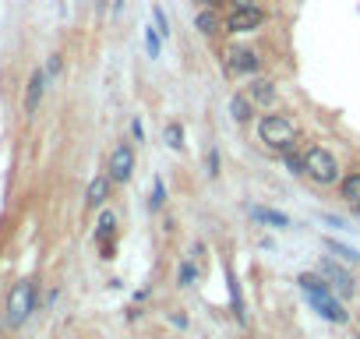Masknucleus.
<instances>
[{
    "label": "nucleus",
    "instance_id": "nucleus-1",
    "mask_svg": "<svg viewBox=\"0 0 360 339\" xmlns=\"http://www.w3.org/2000/svg\"><path fill=\"white\" fill-rule=\"evenodd\" d=\"M255 134H258V141H262L272 155H283L286 148H297V145L304 141L297 120H293L290 113H279V110H265V113H258V120H255Z\"/></svg>",
    "mask_w": 360,
    "mask_h": 339
},
{
    "label": "nucleus",
    "instance_id": "nucleus-2",
    "mask_svg": "<svg viewBox=\"0 0 360 339\" xmlns=\"http://www.w3.org/2000/svg\"><path fill=\"white\" fill-rule=\"evenodd\" d=\"M297 286L304 290L307 304H311L325 321H335V325H346V321H349L346 304L335 297V290L328 286V279H325L321 272H300V276H297Z\"/></svg>",
    "mask_w": 360,
    "mask_h": 339
},
{
    "label": "nucleus",
    "instance_id": "nucleus-3",
    "mask_svg": "<svg viewBox=\"0 0 360 339\" xmlns=\"http://www.w3.org/2000/svg\"><path fill=\"white\" fill-rule=\"evenodd\" d=\"M304 159H307V181H311V184H318V188H335V184L342 181V162H339V155H335L328 145H321V141L304 145Z\"/></svg>",
    "mask_w": 360,
    "mask_h": 339
},
{
    "label": "nucleus",
    "instance_id": "nucleus-4",
    "mask_svg": "<svg viewBox=\"0 0 360 339\" xmlns=\"http://www.w3.org/2000/svg\"><path fill=\"white\" fill-rule=\"evenodd\" d=\"M219 64H223V71L226 75H237V78H255V75H262V53L255 50V46H248V43H233V46H226L223 53H219Z\"/></svg>",
    "mask_w": 360,
    "mask_h": 339
},
{
    "label": "nucleus",
    "instance_id": "nucleus-5",
    "mask_svg": "<svg viewBox=\"0 0 360 339\" xmlns=\"http://www.w3.org/2000/svg\"><path fill=\"white\" fill-rule=\"evenodd\" d=\"M36 311V279H22V283H15L11 286V293H8V307H4V321L11 325V328H18V325H25L29 321V314Z\"/></svg>",
    "mask_w": 360,
    "mask_h": 339
},
{
    "label": "nucleus",
    "instance_id": "nucleus-6",
    "mask_svg": "<svg viewBox=\"0 0 360 339\" xmlns=\"http://www.w3.org/2000/svg\"><path fill=\"white\" fill-rule=\"evenodd\" d=\"M223 22H226V36H258L269 25V11L262 4H255V8H230L223 15Z\"/></svg>",
    "mask_w": 360,
    "mask_h": 339
},
{
    "label": "nucleus",
    "instance_id": "nucleus-7",
    "mask_svg": "<svg viewBox=\"0 0 360 339\" xmlns=\"http://www.w3.org/2000/svg\"><path fill=\"white\" fill-rule=\"evenodd\" d=\"M134 166H138V155H134V145L131 141H117L106 155V174L113 177V184H127L134 177Z\"/></svg>",
    "mask_w": 360,
    "mask_h": 339
},
{
    "label": "nucleus",
    "instance_id": "nucleus-8",
    "mask_svg": "<svg viewBox=\"0 0 360 339\" xmlns=\"http://www.w3.org/2000/svg\"><path fill=\"white\" fill-rule=\"evenodd\" d=\"M318 272L328 279V286L339 293V297H353L356 293V279H353V272L342 265V258H321V265H318Z\"/></svg>",
    "mask_w": 360,
    "mask_h": 339
},
{
    "label": "nucleus",
    "instance_id": "nucleus-9",
    "mask_svg": "<svg viewBox=\"0 0 360 339\" xmlns=\"http://www.w3.org/2000/svg\"><path fill=\"white\" fill-rule=\"evenodd\" d=\"M244 92L258 103V110H276V106H279V85H276V78H269V75L248 78Z\"/></svg>",
    "mask_w": 360,
    "mask_h": 339
},
{
    "label": "nucleus",
    "instance_id": "nucleus-10",
    "mask_svg": "<svg viewBox=\"0 0 360 339\" xmlns=\"http://www.w3.org/2000/svg\"><path fill=\"white\" fill-rule=\"evenodd\" d=\"M258 113H262V110H258V103H255L244 89L230 96V120H233L237 127H251V124L258 120Z\"/></svg>",
    "mask_w": 360,
    "mask_h": 339
},
{
    "label": "nucleus",
    "instance_id": "nucleus-11",
    "mask_svg": "<svg viewBox=\"0 0 360 339\" xmlns=\"http://www.w3.org/2000/svg\"><path fill=\"white\" fill-rule=\"evenodd\" d=\"M195 29H198V36H205V39L223 36V32H226L223 11H219V8H198V11H195Z\"/></svg>",
    "mask_w": 360,
    "mask_h": 339
},
{
    "label": "nucleus",
    "instance_id": "nucleus-12",
    "mask_svg": "<svg viewBox=\"0 0 360 339\" xmlns=\"http://www.w3.org/2000/svg\"><path fill=\"white\" fill-rule=\"evenodd\" d=\"M113 177L110 174H99V177H92L89 181V188H85V209H103L106 202H110V195H113Z\"/></svg>",
    "mask_w": 360,
    "mask_h": 339
},
{
    "label": "nucleus",
    "instance_id": "nucleus-13",
    "mask_svg": "<svg viewBox=\"0 0 360 339\" xmlns=\"http://www.w3.org/2000/svg\"><path fill=\"white\" fill-rule=\"evenodd\" d=\"M46 71H32L29 75V85H25V99H22V106H25V117H36V110H39V103H43V96H46Z\"/></svg>",
    "mask_w": 360,
    "mask_h": 339
},
{
    "label": "nucleus",
    "instance_id": "nucleus-14",
    "mask_svg": "<svg viewBox=\"0 0 360 339\" xmlns=\"http://www.w3.org/2000/svg\"><path fill=\"white\" fill-rule=\"evenodd\" d=\"M335 195H339V202H346L349 209L360 205V166L342 170V181L335 184Z\"/></svg>",
    "mask_w": 360,
    "mask_h": 339
},
{
    "label": "nucleus",
    "instance_id": "nucleus-15",
    "mask_svg": "<svg viewBox=\"0 0 360 339\" xmlns=\"http://www.w3.org/2000/svg\"><path fill=\"white\" fill-rule=\"evenodd\" d=\"M279 162H283V170L290 177H307V159H304V145H297V148H286L283 155H276Z\"/></svg>",
    "mask_w": 360,
    "mask_h": 339
},
{
    "label": "nucleus",
    "instance_id": "nucleus-16",
    "mask_svg": "<svg viewBox=\"0 0 360 339\" xmlns=\"http://www.w3.org/2000/svg\"><path fill=\"white\" fill-rule=\"evenodd\" d=\"M248 212H251V219H258V223H265V226H276V230H286V226H290V216H283V212H276V209L248 205Z\"/></svg>",
    "mask_w": 360,
    "mask_h": 339
},
{
    "label": "nucleus",
    "instance_id": "nucleus-17",
    "mask_svg": "<svg viewBox=\"0 0 360 339\" xmlns=\"http://www.w3.org/2000/svg\"><path fill=\"white\" fill-rule=\"evenodd\" d=\"M226 286H230V307L237 314V321H248V311H244V293H240V283L233 272H226Z\"/></svg>",
    "mask_w": 360,
    "mask_h": 339
},
{
    "label": "nucleus",
    "instance_id": "nucleus-18",
    "mask_svg": "<svg viewBox=\"0 0 360 339\" xmlns=\"http://www.w3.org/2000/svg\"><path fill=\"white\" fill-rule=\"evenodd\" d=\"M113 230H117V212L113 209H103L99 212V223H96V241L106 244V237H113Z\"/></svg>",
    "mask_w": 360,
    "mask_h": 339
},
{
    "label": "nucleus",
    "instance_id": "nucleus-19",
    "mask_svg": "<svg viewBox=\"0 0 360 339\" xmlns=\"http://www.w3.org/2000/svg\"><path fill=\"white\" fill-rule=\"evenodd\" d=\"M162 138H166V145H169L173 152H184V127H180L176 120H169V124L162 127Z\"/></svg>",
    "mask_w": 360,
    "mask_h": 339
},
{
    "label": "nucleus",
    "instance_id": "nucleus-20",
    "mask_svg": "<svg viewBox=\"0 0 360 339\" xmlns=\"http://www.w3.org/2000/svg\"><path fill=\"white\" fill-rule=\"evenodd\" d=\"M195 279H198V269H195V262H184V265L176 269V286H180V290L195 286Z\"/></svg>",
    "mask_w": 360,
    "mask_h": 339
},
{
    "label": "nucleus",
    "instance_id": "nucleus-21",
    "mask_svg": "<svg viewBox=\"0 0 360 339\" xmlns=\"http://www.w3.org/2000/svg\"><path fill=\"white\" fill-rule=\"evenodd\" d=\"M152 25H155V32H159L162 39H169V15H166L159 4H152Z\"/></svg>",
    "mask_w": 360,
    "mask_h": 339
},
{
    "label": "nucleus",
    "instance_id": "nucleus-22",
    "mask_svg": "<svg viewBox=\"0 0 360 339\" xmlns=\"http://www.w3.org/2000/svg\"><path fill=\"white\" fill-rule=\"evenodd\" d=\"M159 43H162V36L155 32V25H148V29H145V53H148V57H159V50H162Z\"/></svg>",
    "mask_w": 360,
    "mask_h": 339
},
{
    "label": "nucleus",
    "instance_id": "nucleus-23",
    "mask_svg": "<svg viewBox=\"0 0 360 339\" xmlns=\"http://www.w3.org/2000/svg\"><path fill=\"white\" fill-rule=\"evenodd\" d=\"M328 251H332V255H339V258H342V262H349V265H356V262H360V255H356L353 248H346V244H335V241H328Z\"/></svg>",
    "mask_w": 360,
    "mask_h": 339
},
{
    "label": "nucleus",
    "instance_id": "nucleus-24",
    "mask_svg": "<svg viewBox=\"0 0 360 339\" xmlns=\"http://www.w3.org/2000/svg\"><path fill=\"white\" fill-rule=\"evenodd\" d=\"M162 202H166V191H162V181L155 177V181H152V198H148L152 212H159V209H162Z\"/></svg>",
    "mask_w": 360,
    "mask_h": 339
},
{
    "label": "nucleus",
    "instance_id": "nucleus-25",
    "mask_svg": "<svg viewBox=\"0 0 360 339\" xmlns=\"http://www.w3.org/2000/svg\"><path fill=\"white\" fill-rule=\"evenodd\" d=\"M205 174L209 177H219V148H209L205 152Z\"/></svg>",
    "mask_w": 360,
    "mask_h": 339
},
{
    "label": "nucleus",
    "instance_id": "nucleus-26",
    "mask_svg": "<svg viewBox=\"0 0 360 339\" xmlns=\"http://www.w3.org/2000/svg\"><path fill=\"white\" fill-rule=\"evenodd\" d=\"M60 68H64V60H60V53H53L46 60V75H60Z\"/></svg>",
    "mask_w": 360,
    "mask_h": 339
},
{
    "label": "nucleus",
    "instance_id": "nucleus-27",
    "mask_svg": "<svg viewBox=\"0 0 360 339\" xmlns=\"http://www.w3.org/2000/svg\"><path fill=\"white\" fill-rule=\"evenodd\" d=\"M131 138H134V141H138V145H141V141H145V127H141V120H138V117H134V120H131Z\"/></svg>",
    "mask_w": 360,
    "mask_h": 339
},
{
    "label": "nucleus",
    "instance_id": "nucleus-28",
    "mask_svg": "<svg viewBox=\"0 0 360 339\" xmlns=\"http://www.w3.org/2000/svg\"><path fill=\"white\" fill-rule=\"evenodd\" d=\"M262 0H226V8H255Z\"/></svg>",
    "mask_w": 360,
    "mask_h": 339
},
{
    "label": "nucleus",
    "instance_id": "nucleus-29",
    "mask_svg": "<svg viewBox=\"0 0 360 339\" xmlns=\"http://www.w3.org/2000/svg\"><path fill=\"white\" fill-rule=\"evenodd\" d=\"M195 4H198V8H219V11H223L226 0H195Z\"/></svg>",
    "mask_w": 360,
    "mask_h": 339
},
{
    "label": "nucleus",
    "instance_id": "nucleus-30",
    "mask_svg": "<svg viewBox=\"0 0 360 339\" xmlns=\"http://www.w3.org/2000/svg\"><path fill=\"white\" fill-rule=\"evenodd\" d=\"M169 321H173L176 328H188V318H184V314H180V311H173V314H169Z\"/></svg>",
    "mask_w": 360,
    "mask_h": 339
},
{
    "label": "nucleus",
    "instance_id": "nucleus-31",
    "mask_svg": "<svg viewBox=\"0 0 360 339\" xmlns=\"http://www.w3.org/2000/svg\"><path fill=\"white\" fill-rule=\"evenodd\" d=\"M113 8H117V11H120V8H124V0H113Z\"/></svg>",
    "mask_w": 360,
    "mask_h": 339
},
{
    "label": "nucleus",
    "instance_id": "nucleus-32",
    "mask_svg": "<svg viewBox=\"0 0 360 339\" xmlns=\"http://www.w3.org/2000/svg\"><path fill=\"white\" fill-rule=\"evenodd\" d=\"M353 216H356V219H360V205H353Z\"/></svg>",
    "mask_w": 360,
    "mask_h": 339
},
{
    "label": "nucleus",
    "instance_id": "nucleus-33",
    "mask_svg": "<svg viewBox=\"0 0 360 339\" xmlns=\"http://www.w3.org/2000/svg\"><path fill=\"white\" fill-rule=\"evenodd\" d=\"M356 339H360V335H356Z\"/></svg>",
    "mask_w": 360,
    "mask_h": 339
}]
</instances>
